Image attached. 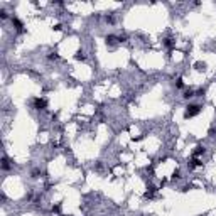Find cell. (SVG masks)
Segmentation results:
<instances>
[{"label":"cell","mask_w":216,"mask_h":216,"mask_svg":"<svg viewBox=\"0 0 216 216\" xmlns=\"http://www.w3.org/2000/svg\"><path fill=\"white\" fill-rule=\"evenodd\" d=\"M198 111H199V106H198V105H191V106H188L186 117H192V115H196Z\"/></svg>","instance_id":"obj_1"},{"label":"cell","mask_w":216,"mask_h":216,"mask_svg":"<svg viewBox=\"0 0 216 216\" xmlns=\"http://www.w3.org/2000/svg\"><path fill=\"white\" fill-rule=\"evenodd\" d=\"M44 105H46V103L42 101V100H36V106H37V108H41V106H44Z\"/></svg>","instance_id":"obj_2"},{"label":"cell","mask_w":216,"mask_h":216,"mask_svg":"<svg viewBox=\"0 0 216 216\" xmlns=\"http://www.w3.org/2000/svg\"><path fill=\"white\" fill-rule=\"evenodd\" d=\"M194 154H196V155H199V154H204V149H203V147H198V150H196Z\"/></svg>","instance_id":"obj_3"}]
</instances>
